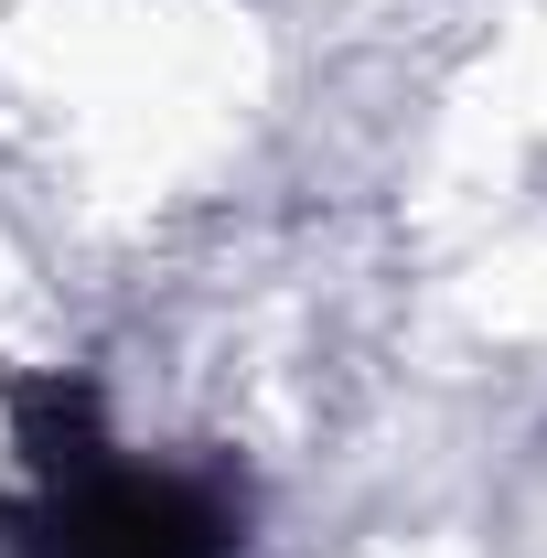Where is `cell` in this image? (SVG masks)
<instances>
[{
	"instance_id": "1",
	"label": "cell",
	"mask_w": 547,
	"mask_h": 558,
	"mask_svg": "<svg viewBox=\"0 0 547 558\" xmlns=\"http://www.w3.org/2000/svg\"><path fill=\"white\" fill-rule=\"evenodd\" d=\"M22 548L33 558H226L236 515L215 484L130 473V462H97V440H75V451H44V515Z\"/></svg>"
}]
</instances>
